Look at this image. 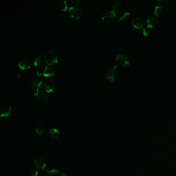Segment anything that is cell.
Here are the masks:
<instances>
[{
  "label": "cell",
  "instance_id": "16",
  "mask_svg": "<svg viewBox=\"0 0 176 176\" xmlns=\"http://www.w3.org/2000/svg\"><path fill=\"white\" fill-rule=\"evenodd\" d=\"M30 63L26 60H23L20 61L19 63V67L22 70H26L30 68Z\"/></svg>",
  "mask_w": 176,
  "mask_h": 176
},
{
  "label": "cell",
  "instance_id": "5",
  "mask_svg": "<svg viewBox=\"0 0 176 176\" xmlns=\"http://www.w3.org/2000/svg\"><path fill=\"white\" fill-rule=\"evenodd\" d=\"M69 13L72 18L74 19H79L82 15V11L80 7L77 6H72L70 7Z\"/></svg>",
  "mask_w": 176,
  "mask_h": 176
},
{
  "label": "cell",
  "instance_id": "28",
  "mask_svg": "<svg viewBox=\"0 0 176 176\" xmlns=\"http://www.w3.org/2000/svg\"></svg>",
  "mask_w": 176,
  "mask_h": 176
},
{
  "label": "cell",
  "instance_id": "21",
  "mask_svg": "<svg viewBox=\"0 0 176 176\" xmlns=\"http://www.w3.org/2000/svg\"><path fill=\"white\" fill-rule=\"evenodd\" d=\"M162 12V8L159 5H157L154 7V15L155 16H159Z\"/></svg>",
  "mask_w": 176,
  "mask_h": 176
},
{
  "label": "cell",
  "instance_id": "20",
  "mask_svg": "<svg viewBox=\"0 0 176 176\" xmlns=\"http://www.w3.org/2000/svg\"><path fill=\"white\" fill-rule=\"evenodd\" d=\"M58 5L61 10L65 11L67 8V4L66 1H60L58 3Z\"/></svg>",
  "mask_w": 176,
  "mask_h": 176
},
{
  "label": "cell",
  "instance_id": "4",
  "mask_svg": "<svg viewBox=\"0 0 176 176\" xmlns=\"http://www.w3.org/2000/svg\"><path fill=\"white\" fill-rule=\"evenodd\" d=\"M116 14L113 11H109L103 14L102 19L104 22L107 23H111L115 21Z\"/></svg>",
  "mask_w": 176,
  "mask_h": 176
},
{
  "label": "cell",
  "instance_id": "6",
  "mask_svg": "<svg viewBox=\"0 0 176 176\" xmlns=\"http://www.w3.org/2000/svg\"><path fill=\"white\" fill-rule=\"evenodd\" d=\"M34 165L38 169H43L46 167V162L44 157L39 156L36 157L34 160Z\"/></svg>",
  "mask_w": 176,
  "mask_h": 176
},
{
  "label": "cell",
  "instance_id": "23",
  "mask_svg": "<svg viewBox=\"0 0 176 176\" xmlns=\"http://www.w3.org/2000/svg\"><path fill=\"white\" fill-rule=\"evenodd\" d=\"M169 2V0H157L155 1V3H158L161 5H167Z\"/></svg>",
  "mask_w": 176,
  "mask_h": 176
},
{
  "label": "cell",
  "instance_id": "9",
  "mask_svg": "<svg viewBox=\"0 0 176 176\" xmlns=\"http://www.w3.org/2000/svg\"><path fill=\"white\" fill-rule=\"evenodd\" d=\"M130 16V13L126 10H122L118 14L117 21H124L127 20Z\"/></svg>",
  "mask_w": 176,
  "mask_h": 176
},
{
  "label": "cell",
  "instance_id": "27",
  "mask_svg": "<svg viewBox=\"0 0 176 176\" xmlns=\"http://www.w3.org/2000/svg\"><path fill=\"white\" fill-rule=\"evenodd\" d=\"M58 176H66V175L65 174V173H64L61 171V172H60V173L59 174Z\"/></svg>",
  "mask_w": 176,
  "mask_h": 176
},
{
  "label": "cell",
  "instance_id": "10",
  "mask_svg": "<svg viewBox=\"0 0 176 176\" xmlns=\"http://www.w3.org/2000/svg\"><path fill=\"white\" fill-rule=\"evenodd\" d=\"M116 69V65H113L110 70L108 71L106 73V79L107 81H108L109 82L112 83L114 79V72L115 71V70Z\"/></svg>",
  "mask_w": 176,
  "mask_h": 176
},
{
  "label": "cell",
  "instance_id": "26",
  "mask_svg": "<svg viewBox=\"0 0 176 176\" xmlns=\"http://www.w3.org/2000/svg\"><path fill=\"white\" fill-rule=\"evenodd\" d=\"M72 3L73 4H78L81 2L80 0H72L71 1Z\"/></svg>",
  "mask_w": 176,
  "mask_h": 176
},
{
  "label": "cell",
  "instance_id": "18",
  "mask_svg": "<svg viewBox=\"0 0 176 176\" xmlns=\"http://www.w3.org/2000/svg\"><path fill=\"white\" fill-rule=\"evenodd\" d=\"M54 89V85L52 82H48L44 84V89L46 91L47 93H49L52 91Z\"/></svg>",
  "mask_w": 176,
  "mask_h": 176
},
{
  "label": "cell",
  "instance_id": "15",
  "mask_svg": "<svg viewBox=\"0 0 176 176\" xmlns=\"http://www.w3.org/2000/svg\"><path fill=\"white\" fill-rule=\"evenodd\" d=\"M156 20L153 17H150L146 20V26L147 28H152L156 24Z\"/></svg>",
  "mask_w": 176,
  "mask_h": 176
},
{
  "label": "cell",
  "instance_id": "24",
  "mask_svg": "<svg viewBox=\"0 0 176 176\" xmlns=\"http://www.w3.org/2000/svg\"><path fill=\"white\" fill-rule=\"evenodd\" d=\"M141 33L144 36H148L149 34V30L146 28H143L142 30Z\"/></svg>",
  "mask_w": 176,
  "mask_h": 176
},
{
  "label": "cell",
  "instance_id": "14",
  "mask_svg": "<svg viewBox=\"0 0 176 176\" xmlns=\"http://www.w3.org/2000/svg\"><path fill=\"white\" fill-rule=\"evenodd\" d=\"M60 131L56 128H51L49 130L48 135L51 139H56L60 135Z\"/></svg>",
  "mask_w": 176,
  "mask_h": 176
},
{
  "label": "cell",
  "instance_id": "3",
  "mask_svg": "<svg viewBox=\"0 0 176 176\" xmlns=\"http://www.w3.org/2000/svg\"><path fill=\"white\" fill-rule=\"evenodd\" d=\"M116 63L120 67H127L130 63V60L129 58L125 54H121L117 56L116 58Z\"/></svg>",
  "mask_w": 176,
  "mask_h": 176
},
{
  "label": "cell",
  "instance_id": "1",
  "mask_svg": "<svg viewBox=\"0 0 176 176\" xmlns=\"http://www.w3.org/2000/svg\"><path fill=\"white\" fill-rule=\"evenodd\" d=\"M44 60L48 65L52 66L57 63L58 56L54 51L50 50L48 51L46 54L44 56Z\"/></svg>",
  "mask_w": 176,
  "mask_h": 176
},
{
  "label": "cell",
  "instance_id": "11",
  "mask_svg": "<svg viewBox=\"0 0 176 176\" xmlns=\"http://www.w3.org/2000/svg\"><path fill=\"white\" fill-rule=\"evenodd\" d=\"M132 24L134 28L140 29L143 27V20L139 17H136L132 20Z\"/></svg>",
  "mask_w": 176,
  "mask_h": 176
},
{
  "label": "cell",
  "instance_id": "12",
  "mask_svg": "<svg viewBox=\"0 0 176 176\" xmlns=\"http://www.w3.org/2000/svg\"><path fill=\"white\" fill-rule=\"evenodd\" d=\"M43 75L45 77H52L55 75L54 69L50 66H47L45 67L44 71L43 72Z\"/></svg>",
  "mask_w": 176,
  "mask_h": 176
},
{
  "label": "cell",
  "instance_id": "13",
  "mask_svg": "<svg viewBox=\"0 0 176 176\" xmlns=\"http://www.w3.org/2000/svg\"><path fill=\"white\" fill-rule=\"evenodd\" d=\"M44 58L42 56H38L35 62H34V66L35 68L38 69H42L44 68Z\"/></svg>",
  "mask_w": 176,
  "mask_h": 176
},
{
  "label": "cell",
  "instance_id": "19",
  "mask_svg": "<svg viewBox=\"0 0 176 176\" xmlns=\"http://www.w3.org/2000/svg\"><path fill=\"white\" fill-rule=\"evenodd\" d=\"M36 132L37 134L42 136V135H44V134L46 133V129L44 126H38V127L36 128Z\"/></svg>",
  "mask_w": 176,
  "mask_h": 176
},
{
  "label": "cell",
  "instance_id": "22",
  "mask_svg": "<svg viewBox=\"0 0 176 176\" xmlns=\"http://www.w3.org/2000/svg\"><path fill=\"white\" fill-rule=\"evenodd\" d=\"M121 6L120 4L119 3H116L113 6V11H118L120 9Z\"/></svg>",
  "mask_w": 176,
  "mask_h": 176
},
{
  "label": "cell",
  "instance_id": "7",
  "mask_svg": "<svg viewBox=\"0 0 176 176\" xmlns=\"http://www.w3.org/2000/svg\"><path fill=\"white\" fill-rule=\"evenodd\" d=\"M36 96L38 97V99L42 102H46L49 99V96L47 92L40 88L39 89Z\"/></svg>",
  "mask_w": 176,
  "mask_h": 176
},
{
  "label": "cell",
  "instance_id": "8",
  "mask_svg": "<svg viewBox=\"0 0 176 176\" xmlns=\"http://www.w3.org/2000/svg\"><path fill=\"white\" fill-rule=\"evenodd\" d=\"M44 173L48 176H58L61 171L56 168L47 167L44 169Z\"/></svg>",
  "mask_w": 176,
  "mask_h": 176
},
{
  "label": "cell",
  "instance_id": "2",
  "mask_svg": "<svg viewBox=\"0 0 176 176\" xmlns=\"http://www.w3.org/2000/svg\"><path fill=\"white\" fill-rule=\"evenodd\" d=\"M42 84V81L38 78H34L29 81L28 86L34 91V94L36 96L39 89Z\"/></svg>",
  "mask_w": 176,
  "mask_h": 176
},
{
  "label": "cell",
  "instance_id": "25",
  "mask_svg": "<svg viewBox=\"0 0 176 176\" xmlns=\"http://www.w3.org/2000/svg\"><path fill=\"white\" fill-rule=\"evenodd\" d=\"M38 175V171L36 169H33L30 171V176H37Z\"/></svg>",
  "mask_w": 176,
  "mask_h": 176
},
{
  "label": "cell",
  "instance_id": "17",
  "mask_svg": "<svg viewBox=\"0 0 176 176\" xmlns=\"http://www.w3.org/2000/svg\"><path fill=\"white\" fill-rule=\"evenodd\" d=\"M11 113V107L9 106H5L1 110V117H7Z\"/></svg>",
  "mask_w": 176,
  "mask_h": 176
}]
</instances>
